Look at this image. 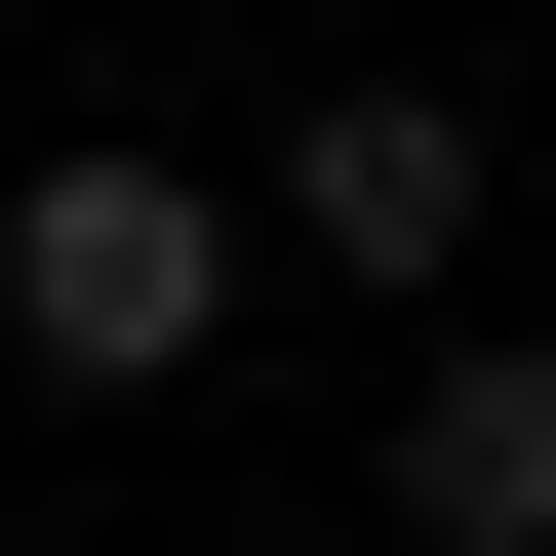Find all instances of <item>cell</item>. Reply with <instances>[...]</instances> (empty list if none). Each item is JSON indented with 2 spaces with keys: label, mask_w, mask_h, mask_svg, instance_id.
<instances>
[{
  "label": "cell",
  "mask_w": 556,
  "mask_h": 556,
  "mask_svg": "<svg viewBox=\"0 0 556 556\" xmlns=\"http://www.w3.org/2000/svg\"><path fill=\"white\" fill-rule=\"evenodd\" d=\"M239 278H278V199L160 160V119L0 160V358H40V397H199V358H239Z\"/></svg>",
  "instance_id": "obj_1"
},
{
  "label": "cell",
  "mask_w": 556,
  "mask_h": 556,
  "mask_svg": "<svg viewBox=\"0 0 556 556\" xmlns=\"http://www.w3.org/2000/svg\"><path fill=\"white\" fill-rule=\"evenodd\" d=\"M239 199H278V278H358V318H477V239H517V119H438V80H318Z\"/></svg>",
  "instance_id": "obj_2"
},
{
  "label": "cell",
  "mask_w": 556,
  "mask_h": 556,
  "mask_svg": "<svg viewBox=\"0 0 556 556\" xmlns=\"http://www.w3.org/2000/svg\"><path fill=\"white\" fill-rule=\"evenodd\" d=\"M397 556H556V318H438L397 358Z\"/></svg>",
  "instance_id": "obj_3"
}]
</instances>
